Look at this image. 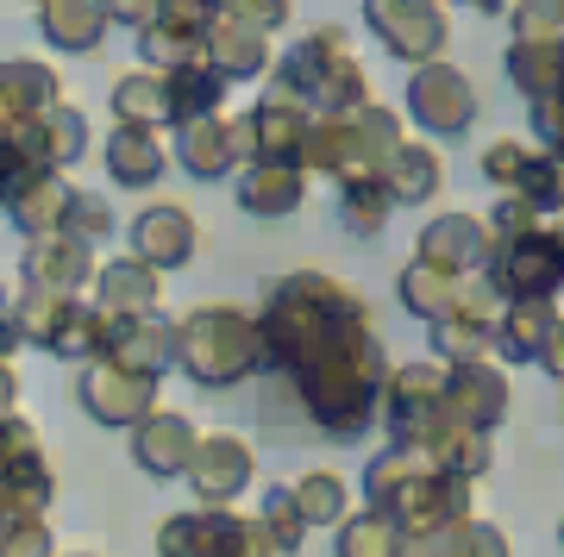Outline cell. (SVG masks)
Masks as SVG:
<instances>
[{"label":"cell","instance_id":"cell-1","mask_svg":"<svg viewBox=\"0 0 564 557\" xmlns=\"http://www.w3.org/2000/svg\"><path fill=\"white\" fill-rule=\"evenodd\" d=\"M295 401L302 414L321 426L326 438H351L370 433V419L383 414V389H389V351L377 339V326H351L345 339H333L321 358H307L295 370Z\"/></svg>","mask_w":564,"mask_h":557},{"label":"cell","instance_id":"cell-2","mask_svg":"<svg viewBox=\"0 0 564 557\" xmlns=\"http://www.w3.org/2000/svg\"><path fill=\"white\" fill-rule=\"evenodd\" d=\"M351 326H370V301H358L339 276H321V270H289L263 295V314H258L263 358L282 376H295L307 358H321Z\"/></svg>","mask_w":564,"mask_h":557},{"label":"cell","instance_id":"cell-3","mask_svg":"<svg viewBox=\"0 0 564 557\" xmlns=\"http://www.w3.org/2000/svg\"><path fill=\"white\" fill-rule=\"evenodd\" d=\"M364 507H383L402 533H452L464 520H477L470 482L433 470V458L414 445H383L364 463Z\"/></svg>","mask_w":564,"mask_h":557},{"label":"cell","instance_id":"cell-4","mask_svg":"<svg viewBox=\"0 0 564 557\" xmlns=\"http://www.w3.org/2000/svg\"><path fill=\"white\" fill-rule=\"evenodd\" d=\"M176 370L195 389H239V382L263 376V332L258 314H245L239 301H207L195 314L176 319Z\"/></svg>","mask_w":564,"mask_h":557},{"label":"cell","instance_id":"cell-5","mask_svg":"<svg viewBox=\"0 0 564 557\" xmlns=\"http://www.w3.org/2000/svg\"><path fill=\"white\" fill-rule=\"evenodd\" d=\"M276 88L302 100L314 120H333V113H351L364 100H377L358 51L345 39V25H314V32L276 63Z\"/></svg>","mask_w":564,"mask_h":557},{"label":"cell","instance_id":"cell-6","mask_svg":"<svg viewBox=\"0 0 564 557\" xmlns=\"http://www.w3.org/2000/svg\"><path fill=\"white\" fill-rule=\"evenodd\" d=\"M395 144H408L402 132V113L383 107V100H364L351 113H333V120H314V139H307V157L302 170L307 176H326V182H370L395 157Z\"/></svg>","mask_w":564,"mask_h":557},{"label":"cell","instance_id":"cell-7","mask_svg":"<svg viewBox=\"0 0 564 557\" xmlns=\"http://www.w3.org/2000/svg\"><path fill=\"white\" fill-rule=\"evenodd\" d=\"M383 433L389 445H440L452 414H445V363H402L389 370V389H383Z\"/></svg>","mask_w":564,"mask_h":557},{"label":"cell","instance_id":"cell-8","mask_svg":"<svg viewBox=\"0 0 564 557\" xmlns=\"http://www.w3.org/2000/svg\"><path fill=\"white\" fill-rule=\"evenodd\" d=\"M484 282L502 301H558L564 295V239L552 226L527 232V239H496L484 263Z\"/></svg>","mask_w":564,"mask_h":557},{"label":"cell","instance_id":"cell-9","mask_svg":"<svg viewBox=\"0 0 564 557\" xmlns=\"http://www.w3.org/2000/svg\"><path fill=\"white\" fill-rule=\"evenodd\" d=\"M364 25L395 63L421 69L452 51V20L445 0H364Z\"/></svg>","mask_w":564,"mask_h":557},{"label":"cell","instance_id":"cell-10","mask_svg":"<svg viewBox=\"0 0 564 557\" xmlns=\"http://www.w3.org/2000/svg\"><path fill=\"white\" fill-rule=\"evenodd\" d=\"M408 120L421 125L426 139H464L477 125V81L464 76L458 63H421L408 76Z\"/></svg>","mask_w":564,"mask_h":557},{"label":"cell","instance_id":"cell-11","mask_svg":"<svg viewBox=\"0 0 564 557\" xmlns=\"http://www.w3.org/2000/svg\"><path fill=\"white\" fill-rule=\"evenodd\" d=\"M0 489H7V501H13L25 520H44L51 501H57V470H51L44 438L25 414L7 419V438H0Z\"/></svg>","mask_w":564,"mask_h":557},{"label":"cell","instance_id":"cell-12","mask_svg":"<svg viewBox=\"0 0 564 557\" xmlns=\"http://www.w3.org/2000/svg\"><path fill=\"white\" fill-rule=\"evenodd\" d=\"M182 482H188L195 507H239V495L258 482V451L239 433H202Z\"/></svg>","mask_w":564,"mask_h":557},{"label":"cell","instance_id":"cell-13","mask_svg":"<svg viewBox=\"0 0 564 557\" xmlns=\"http://www.w3.org/2000/svg\"><path fill=\"white\" fill-rule=\"evenodd\" d=\"M76 401L82 414L95 419V426H120V433H132L144 414H158V382L151 376H132V370H120V363H82V382H76Z\"/></svg>","mask_w":564,"mask_h":557},{"label":"cell","instance_id":"cell-14","mask_svg":"<svg viewBox=\"0 0 564 557\" xmlns=\"http://www.w3.org/2000/svg\"><path fill=\"white\" fill-rule=\"evenodd\" d=\"M307 139H314V113L295 95H282V88H270L245 113V151H251V163H295L302 170Z\"/></svg>","mask_w":564,"mask_h":557},{"label":"cell","instance_id":"cell-15","mask_svg":"<svg viewBox=\"0 0 564 557\" xmlns=\"http://www.w3.org/2000/svg\"><path fill=\"white\" fill-rule=\"evenodd\" d=\"M126 239H132V258H144L151 270H182V263H195V251H202V226H195V214L182 207V200H151V207H139V219L126 226Z\"/></svg>","mask_w":564,"mask_h":557},{"label":"cell","instance_id":"cell-16","mask_svg":"<svg viewBox=\"0 0 564 557\" xmlns=\"http://www.w3.org/2000/svg\"><path fill=\"white\" fill-rule=\"evenodd\" d=\"M514 407V382L496 358L489 363H458V370H445V414L470 426V433H496Z\"/></svg>","mask_w":564,"mask_h":557},{"label":"cell","instance_id":"cell-17","mask_svg":"<svg viewBox=\"0 0 564 557\" xmlns=\"http://www.w3.org/2000/svg\"><path fill=\"white\" fill-rule=\"evenodd\" d=\"M489 251H496V232H489L484 214H440V219H426L414 258L445 270V276H484Z\"/></svg>","mask_w":564,"mask_h":557},{"label":"cell","instance_id":"cell-18","mask_svg":"<svg viewBox=\"0 0 564 557\" xmlns=\"http://www.w3.org/2000/svg\"><path fill=\"white\" fill-rule=\"evenodd\" d=\"M239 507H188V514H170L158 526V557H239L245 538Z\"/></svg>","mask_w":564,"mask_h":557},{"label":"cell","instance_id":"cell-19","mask_svg":"<svg viewBox=\"0 0 564 557\" xmlns=\"http://www.w3.org/2000/svg\"><path fill=\"white\" fill-rule=\"evenodd\" d=\"M170 157H176L195 182L239 176L245 163H251V151H245V120H226V113H214V120L182 125V132H176V151H170Z\"/></svg>","mask_w":564,"mask_h":557},{"label":"cell","instance_id":"cell-20","mask_svg":"<svg viewBox=\"0 0 564 557\" xmlns=\"http://www.w3.org/2000/svg\"><path fill=\"white\" fill-rule=\"evenodd\" d=\"M51 107H63V76L39 57H0V139L39 125Z\"/></svg>","mask_w":564,"mask_h":557},{"label":"cell","instance_id":"cell-21","mask_svg":"<svg viewBox=\"0 0 564 557\" xmlns=\"http://www.w3.org/2000/svg\"><path fill=\"white\" fill-rule=\"evenodd\" d=\"M95 244L82 239H25V258H20V282L25 288H39V295H82V288H95Z\"/></svg>","mask_w":564,"mask_h":557},{"label":"cell","instance_id":"cell-22","mask_svg":"<svg viewBox=\"0 0 564 557\" xmlns=\"http://www.w3.org/2000/svg\"><path fill=\"white\" fill-rule=\"evenodd\" d=\"M195 445H202V426L176 407H158V414H144L132 426V463H139L144 477H188V458H195Z\"/></svg>","mask_w":564,"mask_h":557},{"label":"cell","instance_id":"cell-23","mask_svg":"<svg viewBox=\"0 0 564 557\" xmlns=\"http://www.w3.org/2000/svg\"><path fill=\"white\" fill-rule=\"evenodd\" d=\"M95 307L107 319H144V314H163V270H151L144 258H107L95 270Z\"/></svg>","mask_w":564,"mask_h":557},{"label":"cell","instance_id":"cell-24","mask_svg":"<svg viewBox=\"0 0 564 557\" xmlns=\"http://www.w3.org/2000/svg\"><path fill=\"white\" fill-rule=\"evenodd\" d=\"M107 363H120L132 376L163 382L176 370V319L170 314H144V319H113V345H107Z\"/></svg>","mask_w":564,"mask_h":557},{"label":"cell","instance_id":"cell-25","mask_svg":"<svg viewBox=\"0 0 564 557\" xmlns=\"http://www.w3.org/2000/svg\"><path fill=\"white\" fill-rule=\"evenodd\" d=\"M202 57H207V69H214L220 81H258V76H270L276 51H270V32L232 20V13H220V20L207 25Z\"/></svg>","mask_w":564,"mask_h":557},{"label":"cell","instance_id":"cell-26","mask_svg":"<svg viewBox=\"0 0 564 557\" xmlns=\"http://www.w3.org/2000/svg\"><path fill=\"white\" fill-rule=\"evenodd\" d=\"M101 163H107V182H113V188L144 195V188H158L163 170H170L176 157L163 151V132H151V125H113Z\"/></svg>","mask_w":564,"mask_h":557},{"label":"cell","instance_id":"cell-27","mask_svg":"<svg viewBox=\"0 0 564 557\" xmlns=\"http://www.w3.org/2000/svg\"><path fill=\"white\" fill-rule=\"evenodd\" d=\"M552 326H558V301H502V319H496V363H502V370L540 363Z\"/></svg>","mask_w":564,"mask_h":557},{"label":"cell","instance_id":"cell-28","mask_svg":"<svg viewBox=\"0 0 564 557\" xmlns=\"http://www.w3.org/2000/svg\"><path fill=\"white\" fill-rule=\"evenodd\" d=\"M307 170H295V163H245L239 170V207L251 219H289L302 214L307 200Z\"/></svg>","mask_w":564,"mask_h":557},{"label":"cell","instance_id":"cell-29","mask_svg":"<svg viewBox=\"0 0 564 557\" xmlns=\"http://www.w3.org/2000/svg\"><path fill=\"white\" fill-rule=\"evenodd\" d=\"M107 0H39V32L44 44H57L69 57H88V51H101L107 39Z\"/></svg>","mask_w":564,"mask_h":557},{"label":"cell","instance_id":"cell-30","mask_svg":"<svg viewBox=\"0 0 564 557\" xmlns=\"http://www.w3.org/2000/svg\"><path fill=\"white\" fill-rule=\"evenodd\" d=\"M377 182L389 188V200L395 207H426V200L440 195V182H445V163H440V151L433 144H395V157L377 170Z\"/></svg>","mask_w":564,"mask_h":557},{"label":"cell","instance_id":"cell-31","mask_svg":"<svg viewBox=\"0 0 564 557\" xmlns=\"http://www.w3.org/2000/svg\"><path fill=\"white\" fill-rule=\"evenodd\" d=\"M44 176H63V170H51L39 125H20V132H7V139H0V214H7L13 200L32 195Z\"/></svg>","mask_w":564,"mask_h":557},{"label":"cell","instance_id":"cell-32","mask_svg":"<svg viewBox=\"0 0 564 557\" xmlns=\"http://www.w3.org/2000/svg\"><path fill=\"white\" fill-rule=\"evenodd\" d=\"M107 107H113V125H151V132H163L170 125V81L158 69H126L107 88Z\"/></svg>","mask_w":564,"mask_h":557},{"label":"cell","instance_id":"cell-33","mask_svg":"<svg viewBox=\"0 0 564 557\" xmlns=\"http://www.w3.org/2000/svg\"><path fill=\"white\" fill-rule=\"evenodd\" d=\"M170 125H195V120H214L226 107V81L207 69V57H195V63H182V69H170Z\"/></svg>","mask_w":564,"mask_h":557},{"label":"cell","instance_id":"cell-34","mask_svg":"<svg viewBox=\"0 0 564 557\" xmlns=\"http://www.w3.org/2000/svg\"><path fill=\"white\" fill-rule=\"evenodd\" d=\"M289 495L302 507L307 533H314V526H333V533H339L345 520H351V482H345L339 470H307V477L289 482Z\"/></svg>","mask_w":564,"mask_h":557},{"label":"cell","instance_id":"cell-35","mask_svg":"<svg viewBox=\"0 0 564 557\" xmlns=\"http://www.w3.org/2000/svg\"><path fill=\"white\" fill-rule=\"evenodd\" d=\"M107 345H113V319H107L88 295H76L69 314H63V332H57V345H51V358L95 363V358H107Z\"/></svg>","mask_w":564,"mask_h":557},{"label":"cell","instance_id":"cell-36","mask_svg":"<svg viewBox=\"0 0 564 557\" xmlns=\"http://www.w3.org/2000/svg\"><path fill=\"white\" fill-rule=\"evenodd\" d=\"M69 200H76V182H69V176H44L25 200L7 207V219L20 226L25 239H57L63 219H69Z\"/></svg>","mask_w":564,"mask_h":557},{"label":"cell","instance_id":"cell-37","mask_svg":"<svg viewBox=\"0 0 564 557\" xmlns=\"http://www.w3.org/2000/svg\"><path fill=\"white\" fill-rule=\"evenodd\" d=\"M502 69H508V81H514L527 100H540V95H552V88H564V44H527V39H514L502 51Z\"/></svg>","mask_w":564,"mask_h":557},{"label":"cell","instance_id":"cell-38","mask_svg":"<svg viewBox=\"0 0 564 557\" xmlns=\"http://www.w3.org/2000/svg\"><path fill=\"white\" fill-rule=\"evenodd\" d=\"M426 458H433V470H445V477L477 482V477H489L496 445H489V433H470V426H458V419H452L440 445H426Z\"/></svg>","mask_w":564,"mask_h":557},{"label":"cell","instance_id":"cell-39","mask_svg":"<svg viewBox=\"0 0 564 557\" xmlns=\"http://www.w3.org/2000/svg\"><path fill=\"white\" fill-rule=\"evenodd\" d=\"M496 358V326L489 319H440L433 326V363L458 370V363H489Z\"/></svg>","mask_w":564,"mask_h":557},{"label":"cell","instance_id":"cell-40","mask_svg":"<svg viewBox=\"0 0 564 557\" xmlns=\"http://www.w3.org/2000/svg\"><path fill=\"white\" fill-rule=\"evenodd\" d=\"M333 557H402V526H395L383 507H364V514H351L339 526Z\"/></svg>","mask_w":564,"mask_h":557},{"label":"cell","instance_id":"cell-41","mask_svg":"<svg viewBox=\"0 0 564 557\" xmlns=\"http://www.w3.org/2000/svg\"><path fill=\"white\" fill-rule=\"evenodd\" d=\"M389 214H395V200H389V188L377 176L370 182H345L339 188V226L345 232H358V239H383Z\"/></svg>","mask_w":564,"mask_h":557},{"label":"cell","instance_id":"cell-42","mask_svg":"<svg viewBox=\"0 0 564 557\" xmlns=\"http://www.w3.org/2000/svg\"><path fill=\"white\" fill-rule=\"evenodd\" d=\"M69 301H76V295H39V288H25V295L13 301V326H20V345H32V351H44V358H51V345H57V332H63V314H69Z\"/></svg>","mask_w":564,"mask_h":557},{"label":"cell","instance_id":"cell-43","mask_svg":"<svg viewBox=\"0 0 564 557\" xmlns=\"http://www.w3.org/2000/svg\"><path fill=\"white\" fill-rule=\"evenodd\" d=\"M39 132H44V157H51V170H63V176L88 157V113H82V107H69V100L44 113Z\"/></svg>","mask_w":564,"mask_h":557},{"label":"cell","instance_id":"cell-44","mask_svg":"<svg viewBox=\"0 0 564 557\" xmlns=\"http://www.w3.org/2000/svg\"><path fill=\"white\" fill-rule=\"evenodd\" d=\"M258 526H263V538L276 545V557H295L307 545V520H302V507H295V495H289V482H282V489H263Z\"/></svg>","mask_w":564,"mask_h":557},{"label":"cell","instance_id":"cell-45","mask_svg":"<svg viewBox=\"0 0 564 557\" xmlns=\"http://www.w3.org/2000/svg\"><path fill=\"white\" fill-rule=\"evenodd\" d=\"M514 195L533 200L545 219L564 214V157H552V151H533V163L521 170V182H514Z\"/></svg>","mask_w":564,"mask_h":557},{"label":"cell","instance_id":"cell-46","mask_svg":"<svg viewBox=\"0 0 564 557\" xmlns=\"http://www.w3.org/2000/svg\"><path fill=\"white\" fill-rule=\"evenodd\" d=\"M508 25L527 44H564V0H514Z\"/></svg>","mask_w":564,"mask_h":557},{"label":"cell","instance_id":"cell-47","mask_svg":"<svg viewBox=\"0 0 564 557\" xmlns=\"http://www.w3.org/2000/svg\"><path fill=\"white\" fill-rule=\"evenodd\" d=\"M63 239H82V244L113 239V200L95 195V188H76V200H69V219H63Z\"/></svg>","mask_w":564,"mask_h":557},{"label":"cell","instance_id":"cell-48","mask_svg":"<svg viewBox=\"0 0 564 557\" xmlns=\"http://www.w3.org/2000/svg\"><path fill=\"white\" fill-rule=\"evenodd\" d=\"M445 557H514V551H508L502 526H489V520H464L458 533L445 538Z\"/></svg>","mask_w":564,"mask_h":557},{"label":"cell","instance_id":"cell-49","mask_svg":"<svg viewBox=\"0 0 564 557\" xmlns=\"http://www.w3.org/2000/svg\"><path fill=\"white\" fill-rule=\"evenodd\" d=\"M484 219H489V232H496V239H527V232L552 226V219H545L540 207H533V200H521V195H502Z\"/></svg>","mask_w":564,"mask_h":557},{"label":"cell","instance_id":"cell-50","mask_svg":"<svg viewBox=\"0 0 564 557\" xmlns=\"http://www.w3.org/2000/svg\"><path fill=\"white\" fill-rule=\"evenodd\" d=\"M527 163H533V144H527V139H496L484 151V176L496 182L502 195H514V182H521Z\"/></svg>","mask_w":564,"mask_h":557},{"label":"cell","instance_id":"cell-51","mask_svg":"<svg viewBox=\"0 0 564 557\" xmlns=\"http://www.w3.org/2000/svg\"><path fill=\"white\" fill-rule=\"evenodd\" d=\"M527 125H533V139H545L540 151L564 157V88H552V95H540V100H527Z\"/></svg>","mask_w":564,"mask_h":557},{"label":"cell","instance_id":"cell-52","mask_svg":"<svg viewBox=\"0 0 564 557\" xmlns=\"http://www.w3.org/2000/svg\"><path fill=\"white\" fill-rule=\"evenodd\" d=\"M220 13H232V20L258 25V32H270V39H276L282 25H289V13H295V7H289V0H226Z\"/></svg>","mask_w":564,"mask_h":557},{"label":"cell","instance_id":"cell-53","mask_svg":"<svg viewBox=\"0 0 564 557\" xmlns=\"http://www.w3.org/2000/svg\"><path fill=\"white\" fill-rule=\"evenodd\" d=\"M0 557H57V545H51V526H44V520H20L13 533L0 538Z\"/></svg>","mask_w":564,"mask_h":557},{"label":"cell","instance_id":"cell-54","mask_svg":"<svg viewBox=\"0 0 564 557\" xmlns=\"http://www.w3.org/2000/svg\"><path fill=\"white\" fill-rule=\"evenodd\" d=\"M158 13H163V0H107V20H113V25H132V32H144Z\"/></svg>","mask_w":564,"mask_h":557},{"label":"cell","instance_id":"cell-55","mask_svg":"<svg viewBox=\"0 0 564 557\" xmlns=\"http://www.w3.org/2000/svg\"><path fill=\"white\" fill-rule=\"evenodd\" d=\"M458 533V526H452ZM452 533H402V557H445V538Z\"/></svg>","mask_w":564,"mask_h":557},{"label":"cell","instance_id":"cell-56","mask_svg":"<svg viewBox=\"0 0 564 557\" xmlns=\"http://www.w3.org/2000/svg\"><path fill=\"white\" fill-rule=\"evenodd\" d=\"M20 351V326H13V301H7V276H0V358Z\"/></svg>","mask_w":564,"mask_h":557},{"label":"cell","instance_id":"cell-57","mask_svg":"<svg viewBox=\"0 0 564 557\" xmlns=\"http://www.w3.org/2000/svg\"><path fill=\"white\" fill-rule=\"evenodd\" d=\"M540 370L552 382H564V314H558V326H552V339H545V358H540Z\"/></svg>","mask_w":564,"mask_h":557},{"label":"cell","instance_id":"cell-58","mask_svg":"<svg viewBox=\"0 0 564 557\" xmlns=\"http://www.w3.org/2000/svg\"><path fill=\"white\" fill-rule=\"evenodd\" d=\"M0 414H20V370H13V358H0Z\"/></svg>","mask_w":564,"mask_h":557},{"label":"cell","instance_id":"cell-59","mask_svg":"<svg viewBox=\"0 0 564 557\" xmlns=\"http://www.w3.org/2000/svg\"><path fill=\"white\" fill-rule=\"evenodd\" d=\"M452 7H470V13H489V20H508L514 0H452Z\"/></svg>","mask_w":564,"mask_h":557},{"label":"cell","instance_id":"cell-60","mask_svg":"<svg viewBox=\"0 0 564 557\" xmlns=\"http://www.w3.org/2000/svg\"><path fill=\"white\" fill-rule=\"evenodd\" d=\"M20 507H13V501H7V489H0V538H7V533H13V526H20Z\"/></svg>","mask_w":564,"mask_h":557},{"label":"cell","instance_id":"cell-61","mask_svg":"<svg viewBox=\"0 0 564 557\" xmlns=\"http://www.w3.org/2000/svg\"><path fill=\"white\" fill-rule=\"evenodd\" d=\"M552 232H558V239H564V214H558V219H552Z\"/></svg>","mask_w":564,"mask_h":557},{"label":"cell","instance_id":"cell-62","mask_svg":"<svg viewBox=\"0 0 564 557\" xmlns=\"http://www.w3.org/2000/svg\"><path fill=\"white\" fill-rule=\"evenodd\" d=\"M7 419H13V414H0V438H7Z\"/></svg>","mask_w":564,"mask_h":557},{"label":"cell","instance_id":"cell-63","mask_svg":"<svg viewBox=\"0 0 564 557\" xmlns=\"http://www.w3.org/2000/svg\"><path fill=\"white\" fill-rule=\"evenodd\" d=\"M63 557H95V551H63Z\"/></svg>","mask_w":564,"mask_h":557},{"label":"cell","instance_id":"cell-64","mask_svg":"<svg viewBox=\"0 0 564 557\" xmlns=\"http://www.w3.org/2000/svg\"><path fill=\"white\" fill-rule=\"evenodd\" d=\"M558 545H564V520H558Z\"/></svg>","mask_w":564,"mask_h":557}]
</instances>
